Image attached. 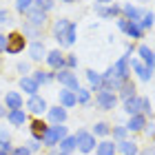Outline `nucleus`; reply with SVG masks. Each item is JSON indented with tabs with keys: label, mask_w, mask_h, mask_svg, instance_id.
<instances>
[{
	"label": "nucleus",
	"mask_w": 155,
	"mask_h": 155,
	"mask_svg": "<svg viewBox=\"0 0 155 155\" xmlns=\"http://www.w3.org/2000/svg\"><path fill=\"white\" fill-rule=\"evenodd\" d=\"M95 11H97V16H102V18H113V16H117V13H120V7L113 5V7H109V9H104L102 5H97Z\"/></svg>",
	"instance_id": "nucleus-26"
},
{
	"label": "nucleus",
	"mask_w": 155,
	"mask_h": 155,
	"mask_svg": "<svg viewBox=\"0 0 155 155\" xmlns=\"http://www.w3.org/2000/svg\"><path fill=\"white\" fill-rule=\"evenodd\" d=\"M97 2H100V5H104V2H111V0H97Z\"/></svg>",
	"instance_id": "nucleus-49"
},
{
	"label": "nucleus",
	"mask_w": 155,
	"mask_h": 155,
	"mask_svg": "<svg viewBox=\"0 0 155 155\" xmlns=\"http://www.w3.org/2000/svg\"><path fill=\"white\" fill-rule=\"evenodd\" d=\"M75 64H78L75 55H69V58H67V67H75Z\"/></svg>",
	"instance_id": "nucleus-46"
},
{
	"label": "nucleus",
	"mask_w": 155,
	"mask_h": 155,
	"mask_svg": "<svg viewBox=\"0 0 155 155\" xmlns=\"http://www.w3.org/2000/svg\"><path fill=\"white\" fill-rule=\"evenodd\" d=\"M20 87H22L29 95H36V91H38V82L33 80V78H20Z\"/></svg>",
	"instance_id": "nucleus-23"
},
{
	"label": "nucleus",
	"mask_w": 155,
	"mask_h": 155,
	"mask_svg": "<svg viewBox=\"0 0 155 155\" xmlns=\"http://www.w3.org/2000/svg\"><path fill=\"white\" fill-rule=\"evenodd\" d=\"M62 2H75V0H62Z\"/></svg>",
	"instance_id": "nucleus-51"
},
{
	"label": "nucleus",
	"mask_w": 155,
	"mask_h": 155,
	"mask_svg": "<svg viewBox=\"0 0 155 155\" xmlns=\"http://www.w3.org/2000/svg\"><path fill=\"white\" fill-rule=\"evenodd\" d=\"M49 120H51L53 124H62L67 120V109L64 107H53L49 109Z\"/></svg>",
	"instance_id": "nucleus-15"
},
{
	"label": "nucleus",
	"mask_w": 155,
	"mask_h": 155,
	"mask_svg": "<svg viewBox=\"0 0 155 155\" xmlns=\"http://www.w3.org/2000/svg\"><path fill=\"white\" fill-rule=\"evenodd\" d=\"M62 137H67V126H62V124H53V126H49V129H47L45 137H42V142H45L47 146H55Z\"/></svg>",
	"instance_id": "nucleus-1"
},
{
	"label": "nucleus",
	"mask_w": 155,
	"mask_h": 155,
	"mask_svg": "<svg viewBox=\"0 0 155 155\" xmlns=\"http://www.w3.org/2000/svg\"><path fill=\"white\" fill-rule=\"evenodd\" d=\"M11 155H31V151L27 149V146H18V149H13Z\"/></svg>",
	"instance_id": "nucleus-41"
},
{
	"label": "nucleus",
	"mask_w": 155,
	"mask_h": 155,
	"mask_svg": "<svg viewBox=\"0 0 155 155\" xmlns=\"http://www.w3.org/2000/svg\"><path fill=\"white\" fill-rule=\"evenodd\" d=\"M27 109H29L31 113L40 115V113H45V111H47L49 107H47L45 97H40V95H31V97H29V102H27Z\"/></svg>",
	"instance_id": "nucleus-8"
},
{
	"label": "nucleus",
	"mask_w": 155,
	"mask_h": 155,
	"mask_svg": "<svg viewBox=\"0 0 155 155\" xmlns=\"http://www.w3.org/2000/svg\"><path fill=\"white\" fill-rule=\"evenodd\" d=\"M18 71L20 73H27V71H29V64H27V62H18Z\"/></svg>",
	"instance_id": "nucleus-45"
},
{
	"label": "nucleus",
	"mask_w": 155,
	"mask_h": 155,
	"mask_svg": "<svg viewBox=\"0 0 155 155\" xmlns=\"http://www.w3.org/2000/svg\"><path fill=\"white\" fill-rule=\"evenodd\" d=\"M124 31H126L129 38H142V27H140V22H129Z\"/></svg>",
	"instance_id": "nucleus-28"
},
{
	"label": "nucleus",
	"mask_w": 155,
	"mask_h": 155,
	"mask_svg": "<svg viewBox=\"0 0 155 155\" xmlns=\"http://www.w3.org/2000/svg\"><path fill=\"white\" fill-rule=\"evenodd\" d=\"M49 155H60V153H55V151H51V153H49Z\"/></svg>",
	"instance_id": "nucleus-50"
},
{
	"label": "nucleus",
	"mask_w": 155,
	"mask_h": 155,
	"mask_svg": "<svg viewBox=\"0 0 155 155\" xmlns=\"http://www.w3.org/2000/svg\"><path fill=\"white\" fill-rule=\"evenodd\" d=\"M97 155H115V144L113 142H100L97 144Z\"/></svg>",
	"instance_id": "nucleus-29"
},
{
	"label": "nucleus",
	"mask_w": 155,
	"mask_h": 155,
	"mask_svg": "<svg viewBox=\"0 0 155 155\" xmlns=\"http://www.w3.org/2000/svg\"><path fill=\"white\" fill-rule=\"evenodd\" d=\"M20 51H25V36L22 33H11V36H7V53L16 55Z\"/></svg>",
	"instance_id": "nucleus-5"
},
{
	"label": "nucleus",
	"mask_w": 155,
	"mask_h": 155,
	"mask_svg": "<svg viewBox=\"0 0 155 155\" xmlns=\"http://www.w3.org/2000/svg\"><path fill=\"white\" fill-rule=\"evenodd\" d=\"M55 78H58V82L64 84L69 91H78V89H80V82H78V78H75L71 71H69V69H60V71L55 73Z\"/></svg>",
	"instance_id": "nucleus-4"
},
{
	"label": "nucleus",
	"mask_w": 155,
	"mask_h": 155,
	"mask_svg": "<svg viewBox=\"0 0 155 155\" xmlns=\"http://www.w3.org/2000/svg\"><path fill=\"white\" fill-rule=\"evenodd\" d=\"M69 20H58V22H55V27H53V36H55V40L60 42V47H64V40H67V31H69Z\"/></svg>",
	"instance_id": "nucleus-7"
},
{
	"label": "nucleus",
	"mask_w": 155,
	"mask_h": 155,
	"mask_svg": "<svg viewBox=\"0 0 155 155\" xmlns=\"http://www.w3.org/2000/svg\"><path fill=\"white\" fill-rule=\"evenodd\" d=\"M75 140H78V149H80L82 153H91L95 149V135L89 133V131H78Z\"/></svg>",
	"instance_id": "nucleus-3"
},
{
	"label": "nucleus",
	"mask_w": 155,
	"mask_h": 155,
	"mask_svg": "<svg viewBox=\"0 0 155 155\" xmlns=\"http://www.w3.org/2000/svg\"><path fill=\"white\" fill-rule=\"evenodd\" d=\"M120 95L124 97V100H129V97L135 95V84H133L131 80H124L122 87H120Z\"/></svg>",
	"instance_id": "nucleus-24"
},
{
	"label": "nucleus",
	"mask_w": 155,
	"mask_h": 155,
	"mask_svg": "<svg viewBox=\"0 0 155 155\" xmlns=\"http://www.w3.org/2000/svg\"><path fill=\"white\" fill-rule=\"evenodd\" d=\"M120 151L124 155H137V144L135 142H129V140H124V142H120Z\"/></svg>",
	"instance_id": "nucleus-27"
},
{
	"label": "nucleus",
	"mask_w": 155,
	"mask_h": 155,
	"mask_svg": "<svg viewBox=\"0 0 155 155\" xmlns=\"http://www.w3.org/2000/svg\"><path fill=\"white\" fill-rule=\"evenodd\" d=\"M31 5H33V0H16V9H18L20 13L29 11V9H31Z\"/></svg>",
	"instance_id": "nucleus-33"
},
{
	"label": "nucleus",
	"mask_w": 155,
	"mask_h": 155,
	"mask_svg": "<svg viewBox=\"0 0 155 155\" xmlns=\"http://www.w3.org/2000/svg\"><path fill=\"white\" fill-rule=\"evenodd\" d=\"M75 29H78V27H75L73 22L69 25V31H67V40H64V47H71L73 42H75Z\"/></svg>",
	"instance_id": "nucleus-31"
},
{
	"label": "nucleus",
	"mask_w": 155,
	"mask_h": 155,
	"mask_svg": "<svg viewBox=\"0 0 155 155\" xmlns=\"http://www.w3.org/2000/svg\"><path fill=\"white\" fill-rule=\"evenodd\" d=\"M142 111H144V113H151V102H149V97H142Z\"/></svg>",
	"instance_id": "nucleus-43"
},
{
	"label": "nucleus",
	"mask_w": 155,
	"mask_h": 155,
	"mask_svg": "<svg viewBox=\"0 0 155 155\" xmlns=\"http://www.w3.org/2000/svg\"><path fill=\"white\" fill-rule=\"evenodd\" d=\"M33 2H36V7L42 9V11H49L53 7V0H33Z\"/></svg>",
	"instance_id": "nucleus-37"
},
{
	"label": "nucleus",
	"mask_w": 155,
	"mask_h": 155,
	"mask_svg": "<svg viewBox=\"0 0 155 155\" xmlns=\"http://www.w3.org/2000/svg\"><path fill=\"white\" fill-rule=\"evenodd\" d=\"M47 62H49V67H53V69H64L67 64V60H64V55H62L60 51H49L47 53Z\"/></svg>",
	"instance_id": "nucleus-11"
},
{
	"label": "nucleus",
	"mask_w": 155,
	"mask_h": 155,
	"mask_svg": "<svg viewBox=\"0 0 155 155\" xmlns=\"http://www.w3.org/2000/svg\"><path fill=\"white\" fill-rule=\"evenodd\" d=\"M7 120H9L13 126H22L27 122V113L22 109H16V111H9V113H7Z\"/></svg>",
	"instance_id": "nucleus-16"
},
{
	"label": "nucleus",
	"mask_w": 155,
	"mask_h": 155,
	"mask_svg": "<svg viewBox=\"0 0 155 155\" xmlns=\"http://www.w3.org/2000/svg\"><path fill=\"white\" fill-rule=\"evenodd\" d=\"M144 126H146V117L144 115H133L129 120V124H126V129L129 131H142Z\"/></svg>",
	"instance_id": "nucleus-21"
},
{
	"label": "nucleus",
	"mask_w": 155,
	"mask_h": 155,
	"mask_svg": "<svg viewBox=\"0 0 155 155\" xmlns=\"http://www.w3.org/2000/svg\"><path fill=\"white\" fill-rule=\"evenodd\" d=\"M5 104H7V109H11V111L22 109V97H20V93H16V91H9L7 97H5Z\"/></svg>",
	"instance_id": "nucleus-13"
},
{
	"label": "nucleus",
	"mask_w": 155,
	"mask_h": 155,
	"mask_svg": "<svg viewBox=\"0 0 155 155\" xmlns=\"http://www.w3.org/2000/svg\"><path fill=\"white\" fill-rule=\"evenodd\" d=\"M137 53L142 55V60H144V64H146V69H151V71H153V64H155V53L151 51L149 47H144V45H142V47L137 49Z\"/></svg>",
	"instance_id": "nucleus-20"
},
{
	"label": "nucleus",
	"mask_w": 155,
	"mask_h": 155,
	"mask_svg": "<svg viewBox=\"0 0 155 155\" xmlns=\"http://www.w3.org/2000/svg\"><path fill=\"white\" fill-rule=\"evenodd\" d=\"M73 149H78V140H75V135H67V137L60 140V151L71 153Z\"/></svg>",
	"instance_id": "nucleus-22"
},
{
	"label": "nucleus",
	"mask_w": 155,
	"mask_h": 155,
	"mask_svg": "<svg viewBox=\"0 0 155 155\" xmlns=\"http://www.w3.org/2000/svg\"><path fill=\"white\" fill-rule=\"evenodd\" d=\"M27 149H29L31 153H33V151H38V149H40V140H36V137H31L29 142H27Z\"/></svg>",
	"instance_id": "nucleus-40"
},
{
	"label": "nucleus",
	"mask_w": 155,
	"mask_h": 155,
	"mask_svg": "<svg viewBox=\"0 0 155 155\" xmlns=\"http://www.w3.org/2000/svg\"><path fill=\"white\" fill-rule=\"evenodd\" d=\"M126 131H129L126 126H115V129H113V137H115V140H120V142H124Z\"/></svg>",
	"instance_id": "nucleus-36"
},
{
	"label": "nucleus",
	"mask_w": 155,
	"mask_h": 155,
	"mask_svg": "<svg viewBox=\"0 0 155 155\" xmlns=\"http://www.w3.org/2000/svg\"><path fill=\"white\" fill-rule=\"evenodd\" d=\"M95 102H97V107H100V109H104V111H111V109H115L117 95L113 93V91H107V89H102V91H97V95H95Z\"/></svg>",
	"instance_id": "nucleus-2"
},
{
	"label": "nucleus",
	"mask_w": 155,
	"mask_h": 155,
	"mask_svg": "<svg viewBox=\"0 0 155 155\" xmlns=\"http://www.w3.org/2000/svg\"><path fill=\"white\" fill-rule=\"evenodd\" d=\"M109 124H104V122H97L95 126H93V135H109Z\"/></svg>",
	"instance_id": "nucleus-32"
},
{
	"label": "nucleus",
	"mask_w": 155,
	"mask_h": 155,
	"mask_svg": "<svg viewBox=\"0 0 155 155\" xmlns=\"http://www.w3.org/2000/svg\"><path fill=\"white\" fill-rule=\"evenodd\" d=\"M126 25H129V20H126V18H124V20H117V27H120L122 31L126 29Z\"/></svg>",
	"instance_id": "nucleus-47"
},
{
	"label": "nucleus",
	"mask_w": 155,
	"mask_h": 155,
	"mask_svg": "<svg viewBox=\"0 0 155 155\" xmlns=\"http://www.w3.org/2000/svg\"><path fill=\"white\" fill-rule=\"evenodd\" d=\"M7 115V111H5V107H2V104H0V117H5Z\"/></svg>",
	"instance_id": "nucleus-48"
},
{
	"label": "nucleus",
	"mask_w": 155,
	"mask_h": 155,
	"mask_svg": "<svg viewBox=\"0 0 155 155\" xmlns=\"http://www.w3.org/2000/svg\"><path fill=\"white\" fill-rule=\"evenodd\" d=\"M113 71H115V75L120 78V80H129V55H122L115 64H113Z\"/></svg>",
	"instance_id": "nucleus-9"
},
{
	"label": "nucleus",
	"mask_w": 155,
	"mask_h": 155,
	"mask_svg": "<svg viewBox=\"0 0 155 155\" xmlns=\"http://www.w3.org/2000/svg\"><path fill=\"white\" fill-rule=\"evenodd\" d=\"M25 33H27V36H31V38H38L40 36V29H36V27H31V25H25Z\"/></svg>",
	"instance_id": "nucleus-38"
},
{
	"label": "nucleus",
	"mask_w": 155,
	"mask_h": 155,
	"mask_svg": "<svg viewBox=\"0 0 155 155\" xmlns=\"http://www.w3.org/2000/svg\"><path fill=\"white\" fill-rule=\"evenodd\" d=\"M53 75H49V73H45V71H33V80H36L38 84L40 82H49Z\"/></svg>",
	"instance_id": "nucleus-35"
},
{
	"label": "nucleus",
	"mask_w": 155,
	"mask_h": 155,
	"mask_svg": "<svg viewBox=\"0 0 155 155\" xmlns=\"http://www.w3.org/2000/svg\"><path fill=\"white\" fill-rule=\"evenodd\" d=\"M153 18H155V16H153L151 11H146L144 16H142V22H140V27H142V31H144V29H151V27H153Z\"/></svg>",
	"instance_id": "nucleus-30"
},
{
	"label": "nucleus",
	"mask_w": 155,
	"mask_h": 155,
	"mask_svg": "<svg viewBox=\"0 0 155 155\" xmlns=\"http://www.w3.org/2000/svg\"><path fill=\"white\" fill-rule=\"evenodd\" d=\"M124 16H126L129 22H140V18L144 16V11L137 9V7H133V5H124Z\"/></svg>",
	"instance_id": "nucleus-17"
},
{
	"label": "nucleus",
	"mask_w": 155,
	"mask_h": 155,
	"mask_svg": "<svg viewBox=\"0 0 155 155\" xmlns=\"http://www.w3.org/2000/svg\"><path fill=\"white\" fill-rule=\"evenodd\" d=\"M0 22H11V16H9V11H5V9H0Z\"/></svg>",
	"instance_id": "nucleus-42"
},
{
	"label": "nucleus",
	"mask_w": 155,
	"mask_h": 155,
	"mask_svg": "<svg viewBox=\"0 0 155 155\" xmlns=\"http://www.w3.org/2000/svg\"><path fill=\"white\" fill-rule=\"evenodd\" d=\"M75 97H78V104H89V91H84V89H78L75 91Z\"/></svg>",
	"instance_id": "nucleus-34"
},
{
	"label": "nucleus",
	"mask_w": 155,
	"mask_h": 155,
	"mask_svg": "<svg viewBox=\"0 0 155 155\" xmlns=\"http://www.w3.org/2000/svg\"><path fill=\"white\" fill-rule=\"evenodd\" d=\"M0 155H7V153H2V151H0Z\"/></svg>",
	"instance_id": "nucleus-52"
},
{
	"label": "nucleus",
	"mask_w": 155,
	"mask_h": 155,
	"mask_svg": "<svg viewBox=\"0 0 155 155\" xmlns=\"http://www.w3.org/2000/svg\"><path fill=\"white\" fill-rule=\"evenodd\" d=\"M87 78H89L93 91H102V75H100V73H95L93 69H89V71H87Z\"/></svg>",
	"instance_id": "nucleus-25"
},
{
	"label": "nucleus",
	"mask_w": 155,
	"mask_h": 155,
	"mask_svg": "<svg viewBox=\"0 0 155 155\" xmlns=\"http://www.w3.org/2000/svg\"><path fill=\"white\" fill-rule=\"evenodd\" d=\"M47 22V11H42V9H29L27 11V25H31V27H36V29H42Z\"/></svg>",
	"instance_id": "nucleus-6"
},
{
	"label": "nucleus",
	"mask_w": 155,
	"mask_h": 155,
	"mask_svg": "<svg viewBox=\"0 0 155 155\" xmlns=\"http://www.w3.org/2000/svg\"><path fill=\"white\" fill-rule=\"evenodd\" d=\"M47 129H49V126L42 122V120H33V122H31V135L36 140H40V142H42V137H45Z\"/></svg>",
	"instance_id": "nucleus-19"
},
{
	"label": "nucleus",
	"mask_w": 155,
	"mask_h": 155,
	"mask_svg": "<svg viewBox=\"0 0 155 155\" xmlns=\"http://www.w3.org/2000/svg\"><path fill=\"white\" fill-rule=\"evenodd\" d=\"M9 142V131H7V126H0V146Z\"/></svg>",
	"instance_id": "nucleus-39"
},
{
	"label": "nucleus",
	"mask_w": 155,
	"mask_h": 155,
	"mask_svg": "<svg viewBox=\"0 0 155 155\" xmlns=\"http://www.w3.org/2000/svg\"><path fill=\"white\" fill-rule=\"evenodd\" d=\"M2 51H7V36L0 33V53H2Z\"/></svg>",
	"instance_id": "nucleus-44"
},
{
	"label": "nucleus",
	"mask_w": 155,
	"mask_h": 155,
	"mask_svg": "<svg viewBox=\"0 0 155 155\" xmlns=\"http://www.w3.org/2000/svg\"><path fill=\"white\" fill-rule=\"evenodd\" d=\"M131 67L135 69V73L140 75V80H142V82H149L151 80L153 71H151V69H146V64H142V62H137V60H131Z\"/></svg>",
	"instance_id": "nucleus-12"
},
{
	"label": "nucleus",
	"mask_w": 155,
	"mask_h": 155,
	"mask_svg": "<svg viewBox=\"0 0 155 155\" xmlns=\"http://www.w3.org/2000/svg\"><path fill=\"white\" fill-rule=\"evenodd\" d=\"M60 104L64 109H69V107H75L78 104V97H75V91H60Z\"/></svg>",
	"instance_id": "nucleus-18"
},
{
	"label": "nucleus",
	"mask_w": 155,
	"mask_h": 155,
	"mask_svg": "<svg viewBox=\"0 0 155 155\" xmlns=\"http://www.w3.org/2000/svg\"><path fill=\"white\" fill-rule=\"evenodd\" d=\"M124 111L131 117L133 115H140V111H142V97L133 95V97H129V100H124Z\"/></svg>",
	"instance_id": "nucleus-10"
},
{
	"label": "nucleus",
	"mask_w": 155,
	"mask_h": 155,
	"mask_svg": "<svg viewBox=\"0 0 155 155\" xmlns=\"http://www.w3.org/2000/svg\"><path fill=\"white\" fill-rule=\"evenodd\" d=\"M29 55H31V60H42V58H47V49L42 42H31V47H29Z\"/></svg>",
	"instance_id": "nucleus-14"
}]
</instances>
